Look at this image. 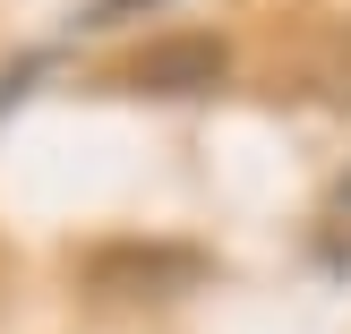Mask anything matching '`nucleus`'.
<instances>
[{"label": "nucleus", "mask_w": 351, "mask_h": 334, "mask_svg": "<svg viewBox=\"0 0 351 334\" xmlns=\"http://www.w3.org/2000/svg\"><path fill=\"white\" fill-rule=\"evenodd\" d=\"M137 9H154V0H95V9H86V26H120V17H137Z\"/></svg>", "instance_id": "20e7f679"}, {"label": "nucleus", "mask_w": 351, "mask_h": 334, "mask_svg": "<svg viewBox=\"0 0 351 334\" xmlns=\"http://www.w3.org/2000/svg\"><path fill=\"white\" fill-rule=\"evenodd\" d=\"M308 86H317L326 103H351V34H335V43L308 60Z\"/></svg>", "instance_id": "7ed1b4c3"}, {"label": "nucleus", "mask_w": 351, "mask_h": 334, "mask_svg": "<svg viewBox=\"0 0 351 334\" xmlns=\"http://www.w3.org/2000/svg\"><path fill=\"white\" fill-rule=\"evenodd\" d=\"M206 283V257L197 249H171V240H112V249L86 257V291L103 300H180V291Z\"/></svg>", "instance_id": "f257e3e1"}, {"label": "nucleus", "mask_w": 351, "mask_h": 334, "mask_svg": "<svg viewBox=\"0 0 351 334\" xmlns=\"http://www.w3.org/2000/svg\"><path fill=\"white\" fill-rule=\"evenodd\" d=\"M232 77V43L223 34H163L129 60V86L137 95H163V103H189V95H215Z\"/></svg>", "instance_id": "f03ea898"}]
</instances>
